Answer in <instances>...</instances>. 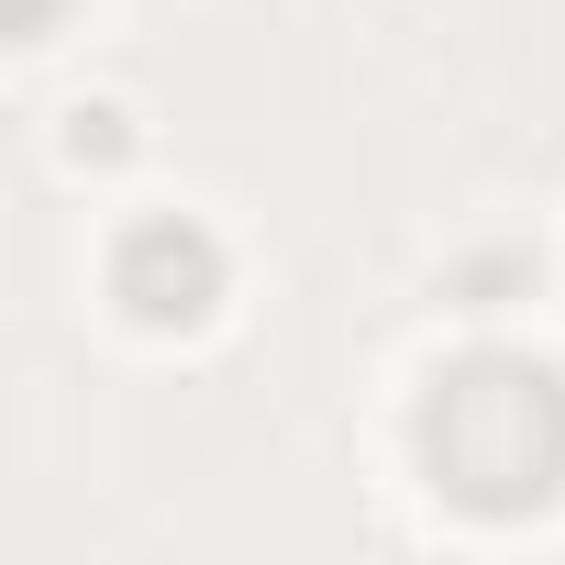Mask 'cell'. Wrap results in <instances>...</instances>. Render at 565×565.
<instances>
[{
    "instance_id": "cell-1",
    "label": "cell",
    "mask_w": 565,
    "mask_h": 565,
    "mask_svg": "<svg viewBox=\"0 0 565 565\" xmlns=\"http://www.w3.org/2000/svg\"><path fill=\"white\" fill-rule=\"evenodd\" d=\"M433 466L510 510V499H543L565 477V399L543 366H466L444 399H433Z\"/></svg>"
}]
</instances>
